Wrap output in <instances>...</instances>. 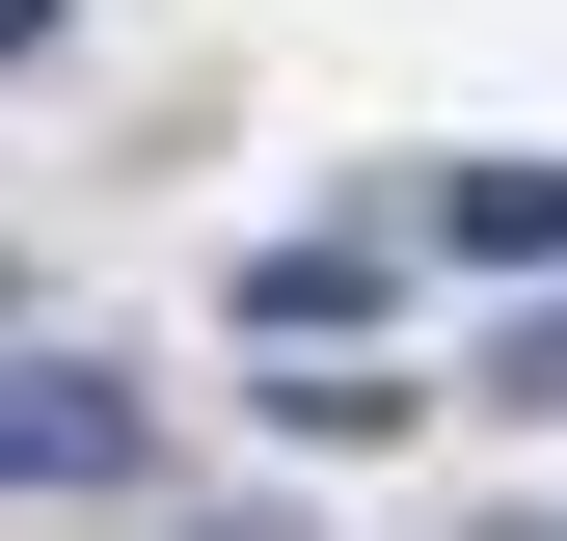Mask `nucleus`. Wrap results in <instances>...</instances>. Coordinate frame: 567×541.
Returning <instances> with one entry per match:
<instances>
[{
  "label": "nucleus",
  "instance_id": "7ed1b4c3",
  "mask_svg": "<svg viewBox=\"0 0 567 541\" xmlns=\"http://www.w3.org/2000/svg\"><path fill=\"white\" fill-rule=\"evenodd\" d=\"M433 244H460V270H567V163H460Z\"/></svg>",
  "mask_w": 567,
  "mask_h": 541
},
{
  "label": "nucleus",
  "instance_id": "f257e3e1",
  "mask_svg": "<svg viewBox=\"0 0 567 541\" xmlns=\"http://www.w3.org/2000/svg\"><path fill=\"white\" fill-rule=\"evenodd\" d=\"M0 488H163V406L109 353H0Z\"/></svg>",
  "mask_w": 567,
  "mask_h": 541
},
{
  "label": "nucleus",
  "instance_id": "20e7f679",
  "mask_svg": "<svg viewBox=\"0 0 567 541\" xmlns=\"http://www.w3.org/2000/svg\"><path fill=\"white\" fill-rule=\"evenodd\" d=\"M54 54H82V0H0V82H54Z\"/></svg>",
  "mask_w": 567,
  "mask_h": 541
},
{
  "label": "nucleus",
  "instance_id": "39448f33",
  "mask_svg": "<svg viewBox=\"0 0 567 541\" xmlns=\"http://www.w3.org/2000/svg\"><path fill=\"white\" fill-rule=\"evenodd\" d=\"M486 406H567V325H514V353H486Z\"/></svg>",
  "mask_w": 567,
  "mask_h": 541
},
{
  "label": "nucleus",
  "instance_id": "f03ea898",
  "mask_svg": "<svg viewBox=\"0 0 567 541\" xmlns=\"http://www.w3.org/2000/svg\"><path fill=\"white\" fill-rule=\"evenodd\" d=\"M379 325V244H244V353H351Z\"/></svg>",
  "mask_w": 567,
  "mask_h": 541
}]
</instances>
